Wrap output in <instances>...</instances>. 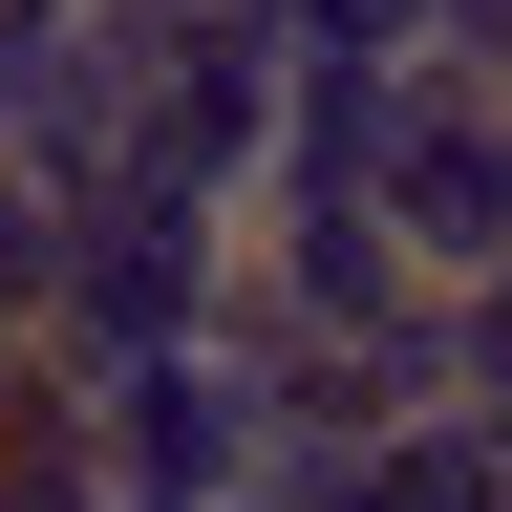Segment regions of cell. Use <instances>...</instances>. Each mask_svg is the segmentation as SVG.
I'll use <instances>...</instances> for the list:
<instances>
[{
	"label": "cell",
	"mask_w": 512,
	"mask_h": 512,
	"mask_svg": "<svg viewBox=\"0 0 512 512\" xmlns=\"http://www.w3.org/2000/svg\"><path fill=\"white\" fill-rule=\"evenodd\" d=\"M64 363H192L214 342V192H86V256H64Z\"/></svg>",
	"instance_id": "6da1fadb"
},
{
	"label": "cell",
	"mask_w": 512,
	"mask_h": 512,
	"mask_svg": "<svg viewBox=\"0 0 512 512\" xmlns=\"http://www.w3.org/2000/svg\"><path fill=\"white\" fill-rule=\"evenodd\" d=\"M64 256H86V192L0 150V342H22V320H64Z\"/></svg>",
	"instance_id": "7a4b0ae2"
}]
</instances>
